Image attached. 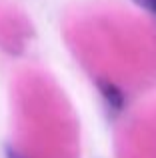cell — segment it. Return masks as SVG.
I'll return each mask as SVG.
<instances>
[{
  "label": "cell",
  "instance_id": "obj_1",
  "mask_svg": "<svg viewBox=\"0 0 156 158\" xmlns=\"http://www.w3.org/2000/svg\"><path fill=\"white\" fill-rule=\"evenodd\" d=\"M96 88H98V92L102 94V98H104V102L108 104L110 110L120 112L122 108H124V92H122L112 80H108V78H98Z\"/></svg>",
  "mask_w": 156,
  "mask_h": 158
},
{
  "label": "cell",
  "instance_id": "obj_2",
  "mask_svg": "<svg viewBox=\"0 0 156 158\" xmlns=\"http://www.w3.org/2000/svg\"><path fill=\"white\" fill-rule=\"evenodd\" d=\"M132 2H136L138 6H142L146 10H150L152 14H156V0H132Z\"/></svg>",
  "mask_w": 156,
  "mask_h": 158
},
{
  "label": "cell",
  "instance_id": "obj_3",
  "mask_svg": "<svg viewBox=\"0 0 156 158\" xmlns=\"http://www.w3.org/2000/svg\"><path fill=\"white\" fill-rule=\"evenodd\" d=\"M6 158H24V156L20 154V152H16L14 148H10V146H8V148H6Z\"/></svg>",
  "mask_w": 156,
  "mask_h": 158
}]
</instances>
